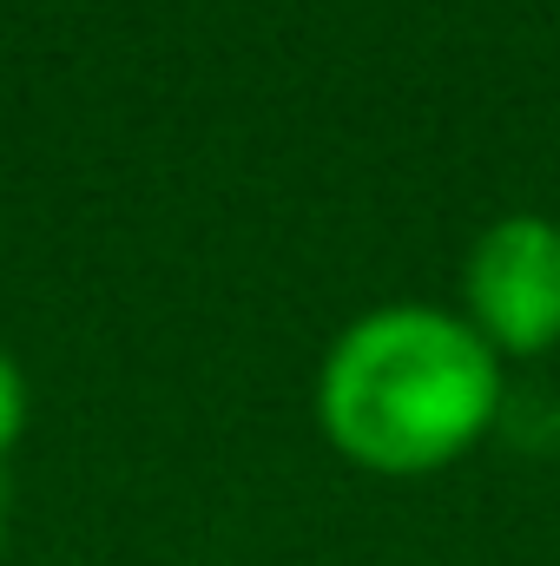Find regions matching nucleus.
I'll list each match as a JSON object with an SVG mask.
<instances>
[{"mask_svg": "<svg viewBox=\"0 0 560 566\" xmlns=\"http://www.w3.org/2000/svg\"><path fill=\"white\" fill-rule=\"evenodd\" d=\"M501 402L495 356L475 329L442 310H376L363 316L323 369V428L343 454L422 474L455 461Z\"/></svg>", "mask_w": 560, "mask_h": 566, "instance_id": "obj_1", "label": "nucleus"}, {"mask_svg": "<svg viewBox=\"0 0 560 566\" xmlns=\"http://www.w3.org/2000/svg\"><path fill=\"white\" fill-rule=\"evenodd\" d=\"M468 303L488 343L535 356L560 336V231L548 218H501L468 258Z\"/></svg>", "mask_w": 560, "mask_h": 566, "instance_id": "obj_2", "label": "nucleus"}, {"mask_svg": "<svg viewBox=\"0 0 560 566\" xmlns=\"http://www.w3.org/2000/svg\"><path fill=\"white\" fill-rule=\"evenodd\" d=\"M27 422V382H20V369L0 356V454L13 448V434Z\"/></svg>", "mask_w": 560, "mask_h": 566, "instance_id": "obj_3", "label": "nucleus"}]
</instances>
